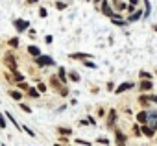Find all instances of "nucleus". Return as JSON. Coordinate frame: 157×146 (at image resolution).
<instances>
[{"label": "nucleus", "mask_w": 157, "mask_h": 146, "mask_svg": "<svg viewBox=\"0 0 157 146\" xmlns=\"http://www.w3.org/2000/svg\"><path fill=\"white\" fill-rule=\"evenodd\" d=\"M50 83H52V87H54L57 93H61V96H67V94H68V91L59 83V78H57V76H52V78H50Z\"/></svg>", "instance_id": "1"}, {"label": "nucleus", "mask_w": 157, "mask_h": 146, "mask_svg": "<svg viewBox=\"0 0 157 146\" xmlns=\"http://www.w3.org/2000/svg\"><path fill=\"white\" fill-rule=\"evenodd\" d=\"M35 65H39V67H52L54 65V59L52 57H48V56H37L35 57Z\"/></svg>", "instance_id": "2"}, {"label": "nucleus", "mask_w": 157, "mask_h": 146, "mask_svg": "<svg viewBox=\"0 0 157 146\" xmlns=\"http://www.w3.org/2000/svg\"><path fill=\"white\" fill-rule=\"evenodd\" d=\"M4 61H6V65H8V68H10L11 72H17V61H15L13 54H6Z\"/></svg>", "instance_id": "3"}, {"label": "nucleus", "mask_w": 157, "mask_h": 146, "mask_svg": "<svg viewBox=\"0 0 157 146\" xmlns=\"http://www.w3.org/2000/svg\"><path fill=\"white\" fill-rule=\"evenodd\" d=\"M13 26L17 28V32H24V30H28L30 22H28V21H24V19H17V21L13 22Z\"/></svg>", "instance_id": "4"}, {"label": "nucleus", "mask_w": 157, "mask_h": 146, "mask_svg": "<svg viewBox=\"0 0 157 146\" xmlns=\"http://www.w3.org/2000/svg\"><path fill=\"white\" fill-rule=\"evenodd\" d=\"M133 85H135V83H131V82H129V83H122V85H118V87L115 89V93H117V94H122V93H126V91L133 89Z\"/></svg>", "instance_id": "5"}, {"label": "nucleus", "mask_w": 157, "mask_h": 146, "mask_svg": "<svg viewBox=\"0 0 157 146\" xmlns=\"http://www.w3.org/2000/svg\"><path fill=\"white\" fill-rule=\"evenodd\" d=\"M153 131H155V129H153L151 126H148L146 122H144V124H142V128H140V133H142V135H146V137H153Z\"/></svg>", "instance_id": "6"}, {"label": "nucleus", "mask_w": 157, "mask_h": 146, "mask_svg": "<svg viewBox=\"0 0 157 146\" xmlns=\"http://www.w3.org/2000/svg\"><path fill=\"white\" fill-rule=\"evenodd\" d=\"M148 122H150V126H151L153 129H157V111L148 113Z\"/></svg>", "instance_id": "7"}, {"label": "nucleus", "mask_w": 157, "mask_h": 146, "mask_svg": "<svg viewBox=\"0 0 157 146\" xmlns=\"http://www.w3.org/2000/svg\"><path fill=\"white\" fill-rule=\"evenodd\" d=\"M115 120H117V111L111 109V111H109V117H107V122H105L107 128H113V126H115Z\"/></svg>", "instance_id": "8"}, {"label": "nucleus", "mask_w": 157, "mask_h": 146, "mask_svg": "<svg viewBox=\"0 0 157 146\" xmlns=\"http://www.w3.org/2000/svg\"><path fill=\"white\" fill-rule=\"evenodd\" d=\"M102 13L104 15H107V17H113L115 13H113V10H111V6L107 4V2H102Z\"/></svg>", "instance_id": "9"}, {"label": "nucleus", "mask_w": 157, "mask_h": 146, "mask_svg": "<svg viewBox=\"0 0 157 146\" xmlns=\"http://www.w3.org/2000/svg\"><path fill=\"white\" fill-rule=\"evenodd\" d=\"M151 87H153L151 80H144V82H140V85H139L140 91H151Z\"/></svg>", "instance_id": "10"}, {"label": "nucleus", "mask_w": 157, "mask_h": 146, "mask_svg": "<svg viewBox=\"0 0 157 146\" xmlns=\"http://www.w3.org/2000/svg\"><path fill=\"white\" fill-rule=\"evenodd\" d=\"M137 122H140V124L148 122V111H140V113L137 115Z\"/></svg>", "instance_id": "11"}, {"label": "nucleus", "mask_w": 157, "mask_h": 146, "mask_svg": "<svg viewBox=\"0 0 157 146\" xmlns=\"http://www.w3.org/2000/svg\"><path fill=\"white\" fill-rule=\"evenodd\" d=\"M57 78L61 80V83H65V82H67V72H65V68H63V67H61V68H59V72H57Z\"/></svg>", "instance_id": "12"}, {"label": "nucleus", "mask_w": 157, "mask_h": 146, "mask_svg": "<svg viewBox=\"0 0 157 146\" xmlns=\"http://www.w3.org/2000/svg\"><path fill=\"white\" fill-rule=\"evenodd\" d=\"M28 96H32V98H39L41 94H39V91H37V89H33V87H28Z\"/></svg>", "instance_id": "13"}, {"label": "nucleus", "mask_w": 157, "mask_h": 146, "mask_svg": "<svg viewBox=\"0 0 157 146\" xmlns=\"http://www.w3.org/2000/svg\"><path fill=\"white\" fill-rule=\"evenodd\" d=\"M117 144H126V135L117 131Z\"/></svg>", "instance_id": "14"}, {"label": "nucleus", "mask_w": 157, "mask_h": 146, "mask_svg": "<svg viewBox=\"0 0 157 146\" xmlns=\"http://www.w3.org/2000/svg\"><path fill=\"white\" fill-rule=\"evenodd\" d=\"M142 17V13L140 11H137V13H133V15H129V19H128V22H135V21H139Z\"/></svg>", "instance_id": "15"}, {"label": "nucleus", "mask_w": 157, "mask_h": 146, "mask_svg": "<svg viewBox=\"0 0 157 146\" xmlns=\"http://www.w3.org/2000/svg\"><path fill=\"white\" fill-rule=\"evenodd\" d=\"M28 52H30V54H32L33 57H37V56L41 54V52H39V48H37V46H32V44L28 46Z\"/></svg>", "instance_id": "16"}, {"label": "nucleus", "mask_w": 157, "mask_h": 146, "mask_svg": "<svg viewBox=\"0 0 157 146\" xmlns=\"http://www.w3.org/2000/svg\"><path fill=\"white\" fill-rule=\"evenodd\" d=\"M70 57L72 59H87V57H91L89 54H70Z\"/></svg>", "instance_id": "17"}, {"label": "nucleus", "mask_w": 157, "mask_h": 146, "mask_svg": "<svg viewBox=\"0 0 157 146\" xmlns=\"http://www.w3.org/2000/svg\"><path fill=\"white\" fill-rule=\"evenodd\" d=\"M10 96H11V98H13V100H17V102H19V100H21V98H22V94H21V93H19V91H10Z\"/></svg>", "instance_id": "18"}, {"label": "nucleus", "mask_w": 157, "mask_h": 146, "mask_svg": "<svg viewBox=\"0 0 157 146\" xmlns=\"http://www.w3.org/2000/svg\"><path fill=\"white\" fill-rule=\"evenodd\" d=\"M68 78H70V82H80V74L78 72H70Z\"/></svg>", "instance_id": "19"}, {"label": "nucleus", "mask_w": 157, "mask_h": 146, "mask_svg": "<svg viewBox=\"0 0 157 146\" xmlns=\"http://www.w3.org/2000/svg\"><path fill=\"white\" fill-rule=\"evenodd\" d=\"M139 102H140V106L148 107V104H150V98H148V96H140V98H139Z\"/></svg>", "instance_id": "20"}, {"label": "nucleus", "mask_w": 157, "mask_h": 146, "mask_svg": "<svg viewBox=\"0 0 157 146\" xmlns=\"http://www.w3.org/2000/svg\"><path fill=\"white\" fill-rule=\"evenodd\" d=\"M140 78H144V80H151V74L150 72H146V70H140V74H139Z\"/></svg>", "instance_id": "21"}, {"label": "nucleus", "mask_w": 157, "mask_h": 146, "mask_svg": "<svg viewBox=\"0 0 157 146\" xmlns=\"http://www.w3.org/2000/svg\"><path fill=\"white\" fill-rule=\"evenodd\" d=\"M115 2H117V10H118V11H124V10L128 8V6H126L124 2H118V0H115Z\"/></svg>", "instance_id": "22"}, {"label": "nucleus", "mask_w": 157, "mask_h": 146, "mask_svg": "<svg viewBox=\"0 0 157 146\" xmlns=\"http://www.w3.org/2000/svg\"><path fill=\"white\" fill-rule=\"evenodd\" d=\"M10 46H11V48H17V46H19V39H17V37L10 39Z\"/></svg>", "instance_id": "23"}, {"label": "nucleus", "mask_w": 157, "mask_h": 146, "mask_svg": "<svg viewBox=\"0 0 157 146\" xmlns=\"http://www.w3.org/2000/svg\"><path fill=\"white\" fill-rule=\"evenodd\" d=\"M137 4H139V0H129V6H128V8H129V11H133Z\"/></svg>", "instance_id": "24"}, {"label": "nucleus", "mask_w": 157, "mask_h": 146, "mask_svg": "<svg viewBox=\"0 0 157 146\" xmlns=\"http://www.w3.org/2000/svg\"><path fill=\"white\" fill-rule=\"evenodd\" d=\"M57 131L63 133V135H70V129H68V128H57Z\"/></svg>", "instance_id": "25"}, {"label": "nucleus", "mask_w": 157, "mask_h": 146, "mask_svg": "<svg viewBox=\"0 0 157 146\" xmlns=\"http://www.w3.org/2000/svg\"><path fill=\"white\" fill-rule=\"evenodd\" d=\"M56 8L61 11V10H65V8H67V4H65V2H57V4H56Z\"/></svg>", "instance_id": "26"}, {"label": "nucleus", "mask_w": 157, "mask_h": 146, "mask_svg": "<svg viewBox=\"0 0 157 146\" xmlns=\"http://www.w3.org/2000/svg\"><path fill=\"white\" fill-rule=\"evenodd\" d=\"M83 65H85V67H91V68H96V65H94L93 61H87V59L83 61Z\"/></svg>", "instance_id": "27"}, {"label": "nucleus", "mask_w": 157, "mask_h": 146, "mask_svg": "<svg viewBox=\"0 0 157 146\" xmlns=\"http://www.w3.org/2000/svg\"><path fill=\"white\" fill-rule=\"evenodd\" d=\"M37 91H39V93H44V91H46V85H44V83H39V85H37Z\"/></svg>", "instance_id": "28"}, {"label": "nucleus", "mask_w": 157, "mask_h": 146, "mask_svg": "<svg viewBox=\"0 0 157 146\" xmlns=\"http://www.w3.org/2000/svg\"><path fill=\"white\" fill-rule=\"evenodd\" d=\"M96 142H98V144H109V140H107V139H104V137H100Z\"/></svg>", "instance_id": "29"}, {"label": "nucleus", "mask_w": 157, "mask_h": 146, "mask_svg": "<svg viewBox=\"0 0 157 146\" xmlns=\"http://www.w3.org/2000/svg\"><path fill=\"white\" fill-rule=\"evenodd\" d=\"M6 126V118L2 117V113H0V128H4Z\"/></svg>", "instance_id": "30"}, {"label": "nucleus", "mask_w": 157, "mask_h": 146, "mask_svg": "<svg viewBox=\"0 0 157 146\" xmlns=\"http://www.w3.org/2000/svg\"><path fill=\"white\" fill-rule=\"evenodd\" d=\"M39 15H41V17H46V15H48V11H46L44 8H41V10H39Z\"/></svg>", "instance_id": "31"}, {"label": "nucleus", "mask_w": 157, "mask_h": 146, "mask_svg": "<svg viewBox=\"0 0 157 146\" xmlns=\"http://www.w3.org/2000/svg\"><path fill=\"white\" fill-rule=\"evenodd\" d=\"M76 144H85V146H87V144H91V142H87V140H82V139H76Z\"/></svg>", "instance_id": "32"}, {"label": "nucleus", "mask_w": 157, "mask_h": 146, "mask_svg": "<svg viewBox=\"0 0 157 146\" xmlns=\"http://www.w3.org/2000/svg\"><path fill=\"white\" fill-rule=\"evenodd\" d=\"M21 109H22V111H24V113H30V111H32V109H30V107H28V106H24V104H22V106H21Z\"/></svg>", "instance_id": "33"}, {"label": "nucleus", "mask_w": 157, "mask_h": 146, "mask_svg": "<svg viewBox=\"0 0 157 146\" xmlns=\"http://www.w3.org/2000/svg\"><path fill=\"white\" fill-rule=\"evenodd\" d=\"M133 133H135V135H140V128H139V126H133Z\"/></svg>", "instance_id": "34"}, {"label": "nucleus", "mask_w": 157, "mask_h": 146, "mask_svg": "<svg viewBox=\"0 0 157 146\" xmlns=\"http://www.w3.org/2000/svg\"><path fill=\"white\" fill-rule=\"evenodd\" d=\"M144 4H146V15L150 13V0H144Z\"/></svg>", "instance_id": "35"}, {"label": "nucleus", "mask_w": 157, "mask_h": 146, "mask_svg": "<svg viewBox=\"0 0 157 146\" xmlns=\"http://www.w3.org/2000/svg\"><path fill=\"white\" fill-rule=\"evenodd\" d=\"M24 131H26V133H28V135H32V137H33V135H35V133H33V131H32V129H30V128H26V126H24Z\"/></svg>", "instance_id": "36"}, {"label": "nucleus", "mask_w": 157, "mask_h": 146, "mask_svg": "<svg viewBox=\"0 0 157 146\" xmlns=\"http://www.w3.org/2000/svg\"><path fill=\"white\" fill-rule=\"evenodd\" d=\"M26 2H28V4H35V2H37V0H26Z\"/></svg>", "instance_id": "37"}, {"label": "nucleus", "mask_w": 157, "mask_h": 146, "mask_svg": "<svg viewBox=\"0 0 157 146\" xmlns=\"http://www.w3.org/2000/svg\"><path fill=\"white\" fill-rule=\"evenodd\" d=\"M150 100H153V102H157V96H150Z\"/></svg>", "instance_id": "38"}, {"label": "nucleus", "mask_w": 157, "mask_h": 146, "mask_svg": "<svg viewBox=\"0 0 157 146\" xmlns=\"http://www.w3.org/2000/svg\"><path fill=\"white\" fill-rule=\"evenodd\" d=\"M94 2H96V4H98V2H102V0H94Z\"/></svg>", "instance_id": "39"}]
</instances>
